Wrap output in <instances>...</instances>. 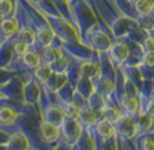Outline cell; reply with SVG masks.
I'll return each mask as SVG.
<instances>
[{
    "mask_svg": "<svg viewBox=\"0 0 154 150\" xmlns=\"http://www.w3.org/2000/svg\"><path fill=\"white\" fill-rule=\"evenodd\" d=\"M64 2H65V3H67V4H69V3H71V2H72V0H64Z\"/></svg>",
    "mask_w": 154,
    "mask_h": 150,
    "instance_id": "obj_30",
    "label": "cell"
},
{
    "mask_svg": "<svg viewBox=\"0 0 154 150\" xmlns=\"http://www.w3.org/2000/svg\"><path fill=\"white\" fill-rule=\"evenodd\" d=\"M137 28H139V24H137L136 18H132L124 14H119L118 17H115L112 20V22L110 24V27H108L112 39H119V38L129 36Z\"/></svg>",
    "mask_w": 154,
    "mask_h": 150,
    "instance_id": "obj_6",
    "label": "cell"
},
{
    "mask_svg": "<svg viewBox=\"0 0 154 150\" xmlns=\"http://www.w3.org/2000/svg\"><path fill=\"white\" fill-rule=\"evenodd\" d=\"M22 78L20 75H13L7 82H4L3 85H0V90L6 97L17 102H22Z\"/></svg>",
    "mask_w": 154,
    "mask_h": 150,
    "instance_id": "obj_12",
    "label": "cell"
},
{
    "mask_svg": "<svg viewBox=\"0 0 154 150\" xmlns=\"http://www.w3.org/2000/svg\"><path fill=\"white\" fill-rule=\"evenodd\" d=\"M151 13H154V4H153V11H151Z\"/></svg>",
    "mask_w": 154,
    "mask_h": 150,
    "instance_id": "obj_31",
    "label": "cell"
},
{
    "mask_svg": "<svg viewBox=\"0 0 154 150\" xmlns=\"http://www.w3.org/2000/svg\"><path fill=\"white\" fill-rule=\"evenodd\" d=\"M18 29H20V22H18L17 15L0 20V43L6 42L11 36L17 35Z\"/></svg>",
    "mask_w": 154,
    "mask_h": 150,
    "instance_id": "obj_14",
    "label": "cell"
},
{
    "mask_svg": "<svg viewBox=\"0 0 154 150\" xmlns=\"http://www.w3.org/2000/svg\"><path fill=\"white\" fill-rule=\"evenodd\" d=\"M133 3V7H135V11H136L137 17L139 15H146V14H150L153 11V4L149 0H132Z\"/></svg>",
    "mask_w": 154,
    "mask_h": 150,
    "instance_id": "obj_26",
    "label": "cell"
},
{
    "mask_svg": "<svg viewBox=\"0 0 154 150\" xmlns=\"http://www.w3.org/2000/svg\"><path fill=\"white\" fill-rule=\"evenodd\" d=\"M115 4L117 10L119 11V14L124 15H129L132 18H137V14L135 11V7H133L132 0H112Z\"/></svg>",
    "mask_w": 154,
    "mask_h": 150,
    "instance_id": "obj_23",
    "label": "cell"
},
{
    "mask_svg": "<svg viewBox=\"0 0 154 150\" xmlns=\"http://www.w3.org/2000/svg\"><path fill=\"white\" fill-rule=\"evenodd\" d=\"M4 149H15V150H33V146L31 143V139L28 138L21 128L11 132L8 135L7 140L4 143Z\"/></svg>",
    "mask_w": 154,
    "mask_h": 150,
    "instance_id": "obj_11",
    "label": "cell"
},
{
    "mask_svg": "<svg viewBox=\"0 0 154 150\" xmlns=\"http://www.w3.org/2000/svg\"><path fill=\"white\" fill-rule=\"evenodd\" d=\"M125 38L129 45V54H128V58H126L124 65H137L140 63V60H142V56H143V49H142V46H140L137 42L129 39L128 36H125ZM124 65H122V67H124Z\"/></svg>",
    "mask_w": 154,
    "mask_h": 150,
    "instance_id": "obj_17",
    "label": "cell"
},
{
    "mask_svg": "<svg viewBox=\"0 0 154 150\" xmlns=\"http://www.w3.org/2000/svg\"><path fill=\"white\" fill-rule=\"evenodd\" d=\"M83 127L78 121V118L65 117L63 124L60 125V140L56 149H72V146L79 139Z\"/></svg>",
    "mask_w": 154,
    "mask_h": 150,
    "instance_id": "obj_5",
    "label": "cell"
},
{
    "mask_svg": "<svg viewBox=\"0 0 154 150\" xmlns=\"http://www.w3.org/2000/svg\"><path fill=\"white\" fill-rule=\"evenodd\" d=\"M68 7L74 18V25L78 31L79 39H82L83 33L97 24V17L86 0H72Z\"/></svg>",
    "mask_w": 154,
    "mask_h": 150,
    "instance_id": "obj_2",
    "label": "cell"
},
{
    "mask_svg": "<svg viewBox=\"0 0 154 150\" xmlns=\"http://www.w3.org/2000/svg\"><path fill=\"white\" fill-rule=\"evenodd\" d=\"M13 75H15V74L13 71H10L7 67H0V85H3L4 82H7Z\"/></svg>",
    "mask_w": 154,
    "mask_h": 150,
    "instance_id": "obj_29",
    "label": "cell"
},
{
    "mask_svg": "<svg viewBox=\"0 0 154 150\" xmlns=\"http://www.w3.org/2000/svg\"><path fill=\"white\" fill-rule=\"evenodd\" d=\"M135 149L139 150H154V131L146 133H139L133 139Z\"/></svg>",
    "mask_w": 154,
    "mask_h": 150,
    "instance_id": "obj_20",
    "label": "cell"
},
{
    "mask_svg": "<svg viewBox=\"0 0 154 150\" xmlns=\"http://www.w3.org/2000/svg\"><path fill=\"white\" fill-rule=\"evenodd\" d=\"M136 124V135L146 133L154 131V117L146 111H137L135 115H132Z\"/></svg>",
    "mask_w": 154,
    "mask_h": 150,
    "instance_id": "obj_16",
    "label": "cell"
},
{
    "mask_svg": "<svg viewBox=\"0 0 154 150\" xmlns=\"http://www.w3.org/2000/svg\"><path fill=\"white\" fill-rule=\"evenodd\" d=\"M97 58H99V70L92 78V82H93L94 90H97L103 96L107 97L114 90L117 70L110 61L106 52L97 53Z\"/></svg>",
    "mask_w": 154,
    "mask_h": 150,
    "instance_id": "obj_1",
    "label": "cell"
},
{
    "mask_svg": "<svg viewBox=\"0 0 154 150\" xmlns=\"http://www.w3.org/2000/svg\"><path fill=\"white\" fill-rule=\"evenodd\" d=\"M39 135L42 138L43 143L47 146V149H56L58 140H60V127L51 124V122L40 120Z\"/></svg>",
    "mask_w": 154,
    "mask_h": 150,
    "instance_id": "obj_9",
    "label": "cell"
},
{
    "mask_svg": "<svg viewBox=\"0 0 154 150\" xmlns=\"http://www.w3.org/2000/svg\"><path fill=\"white\" fill-rule=\"evenodd\" d=\"M58 103L61 104V107L64 110V114L65 117H74V118H78V107L72 102H61V100H57Z\"/></svg>",
    "mask_w": 154,
    "mask_h": 150,
    "instance_id": "obj_27",
    "label": "cell"
},
{
    "mask_svg": "<svg viewBox=\"0 0 154 150\" xmlns=\"http://www.w3.org/2000/svg\"><path fill=\"white\" fill-rule=\"evenodd\" d=\"M39 114H40V120L51 122V124L58 125V127L63 124L65 118L64 110H63V107H61V104L58 102H51V103L46 104L45 107L39 110Z\"/></svg>",
    "mask_w": 154,
    "mask_h": 150,
    "instance_id": "obj_10",
    "label": "cell"
},
{
    "mask_svg": "<svg viewBox=\"0 0 154 150\" xmlns=\"http://www.w3.org/2000/svg\"><path fill=\"white\" fill-rule=\"evenodd\" d=\"M74 89L76 92H79L82 95L83 97H88L90 96V93L94 90V86H93V82H92V78L89 77H86V75H79L78 81H76L75 86H74Z\"/></svg>",
    "mask_w": 154,
    "mask_h": 150,
    "instance_id": "obj_21",
    "label": "cell"
},
{
    "mask_svg": "<svg viewBox=\"0 0 154 150\" xmlns=\"http://www.w3.org/2000/svg\"><path fill=\"white\" fill-rule=\"evenodd\" d=\"M51 74H53V70H51L50 64H47V63H40V64L33 70V77H35V79L39 83L47 81V79L51 77Z\"/></svg>",
    "mask_w": 154,
    "mask_h": 150,
    "instance_id": "obj_24",
    "label": "cell"
},
{
    "mask_svg": "<svg viewBox=\"0 0 154 150\" xmlns=\"http://www.w3.org/2000/svg\"><path fill=\"white\" fill-rule=\"evenodd\" d=\"M149 2H151V3H154V0H149Z\"/></svg>",
    "mask_w": 154,
    "mask_h": 150,
    "instance_id": "obj_32",
    "label": "cell"
},
{
    "mask_svg": "<svg viewBox=\"0 0 154 150\" xmlns=\"http://www.w3.org/2000/svg\"><path fill=\"white\" fill-rule=\"evenodd\" d=\"M90 150L94 149V140L90 135V132L86 128L82 129V132L79 135V139L76 140V143L72 146L71 150Z\"/></svg>",
    "mask_w": 154,
    "mask_h": 150,
    "instance_id": "obj_22",
    "label": "cell"
},
{
    "mask_svg": "<svg viewBox=\"0 0 154 150\" xmlns=\"http://www.w3.org/2000/svg\"><path fill=\"white\" fill-rule=\"evenodd\" d=\"M115 68H121L125 64L126 58L129 54V45L126 38H119V39H114L111 43V46L108 47L106 52Z\"/></svg>",
    "mask_w": 154,
    "mask_h": 150,
    "instance_id": "obj_8",
    "label": "cell"
},
{
    "mask_svg": "<svg viewBox=\"0 0 154 150\" xmlns=\"http://www.w3.org/2000/svg\"><path fill=\"white\" fill-rule=\"evenodd\" d=\"M115 139H117V149H135L133 139L136 136V124L132 115L122 114L114 122Z\"/></svg>",
    "mask_w": 154,
    "mask_h": 150,
    "instance_id": "obj_3",
    "label": "cell"
},
{
    "mask_svg": "<svg viewBox=\"0 0 154 150\" xmlns=\"http://www.w3.org/2000/svg\"><path fill=\"white\" fill-rule=\"evenodd\" d=\"M86 100H88V106H89L99 117L103 118V108H104V104H106V96H103V95L99 93L97 90H93Z\"/></svg>",
    "mask_w": 154,
    "mask_h": 150,
    "instance_id": "obj_19",
    "label": "cell"
},
{
    "mask_svg": "<svg viewBox=\"0 0 154 150\" xmlns=\"http://www.w3.org/2000/svg\"><path fill=\"white\" fill-rule=\"evenodd\" d=\"M72 93H74V85L65 82L61 88L56 90V96H57V100H61V102H72Z\"/></svg>",
    "mask_w": 154,
    "mask_h": 150,
    "instance_id": "obj_25",
    "label": "cell"
},
{
    "mask_svg": "<svg viewBox=\"0 0 154 150\" xmlns=\"http://www.w3.org/2000/svg\"><path fill=\"white\" fill-rule=\"evenodd\" d=\"M139 45L142 46L143 52H154V36L150 33H146Z\"/></svg>",
    "mask_w": 154,
    "mask_h": 150,
    "instance_id": "obj_28",
    "label": "cell"
},
{
    "mask_svg": "<svg viewBox=\"0 0 154 150\" xmlns=\"http://www.w3.org/2000/svg\"><path fill=\"white\" fill-rule=\"evenodd\" d=\"M99 120H101L99 115L94 113L92 108L86 104L83 106L82 108H79V113H78V121L81 122L83 128H89V127H93Z\"/></svg>",
    "mask_w": 154,
    "mask_h": 150,
    "instance_id": "obj_18",
    "label": "cell"
},
{
    "mask_svg": "<svg viewBox=\"0 0 154 150\" xmlns=\"http://www.w3.org/2000/svg\"><path fill=\"white\" fill-rule=\"evenodd\" d=\"M40 96H42V86L35 79V77L31 75L22 83V103L25 106H29V107H33L38 110Z\"/></svg>",
    "mask_w": 154,
    "mask_h": 150,
    "instance_id": "obj_7",
    "label": "cell"
},
{
    "mask_svg": "<svg viewBox=\"0 0 154 150\" xmlns=\"http://www.w3.org/2000/svg\"><path fill=\"white\" fill-rule=\"evenodd\" d=\"M121 115L122 113H121V108H119L118 100H117V97L114 95V90H112L106 97V104H104V108H103V118L114 124Z\"/></svg>",
    "mask_w": 154,
    "mask_h": 150,
    "instance_id": "obj_13",
    "label": "cell"
},
{
    "mask_svg": "<svg viewBox=\"0 0 154 150\" xmlns=\"http://www.w3.org/2000/svg\"><path fill=\"white\" fill-rule=\"evenodd\" d=\"M118 104L121 108V113L125 115H135L139 111V96L122 93L118 99Z\"/></svg>",
    "mask_w": 154,
    "mask_h": 150,
    "instance_id": "obj_15",
    "label": "cell"
},
{
    "mask_svg": "<svg viewBox=\"0 0 154 150\" xmlns=\"http://www.w3.org/2000/svg\"><path fill=\"white\" fill-rule=\"evenodd\" d=\"M112 40L114 39L111 38V35L106 29L101 28V25L97 22V24H94L92 28H89L83 33L81 42L85 46L90 47L97 53H100V52H107L108 47L111 46Z\"/></svg>",
    "mask_w": 154,
    "mask_h": 150,
    "instance_id": "obj_4",
    "label": "cell"
}]
</instances>
